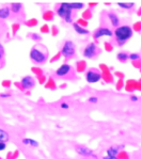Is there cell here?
<instances>
[{"mask_svg": "<svg viewBox=\"0 0 141 159\" xmlns=\"http://www.w3.org/2000/svg\"><path fill=\"white\" fill-rule=\"evenodd\" d=\"M133 28L128 25H121L113 31V38H115L118 46H124L127 41L133 38Z\"/></svg>", "mask_w": 141, "mask_h": 159, "instance_id": "6da1fadb", "label": "cell"}, {"mask_svg": "<svg viewBox=\"0 0 141 159\" xmlns=\"http://www.w3.org/2000/svg\"><path fill=\"white\" fill-rule=\"evenodd\" d=\"M29 56H30V59L32 60V62L35 63V64H44L48 58L47 51L42 46L41 47H39V46L32 47Z\"/></svg>", "mask_w": 141, "mask_h": 159, "instance_id": "7a4b0ae2", "label": "cell"}, {"mask_svg": "<svg viewBox=\"0 0 141 159\" xmlns=\"http://www.w3.org/2000/svg\"><path fill=\"white\" fill-rule=\"evenodd\" d=\"M57 14L61 17V18L64 19L65 23H67V24L73 23V18H72L73 10L70 8L69 2H61L59 8L57 10Z\"/></svg>", "mask_w": 141, "mask_h": 159, "instance_id": "3957f363", "label": "cell"}, {"mask_svg": "<svg viewBox=\"0 0 141 159\" xmlns=\"http://www.w3.org/2000/svg\"><path fill=\"white\" fill-rule=\"evenodd\" d=\"M61 53L63 57L66 59H70V58L75 57V55H76V45H75V43L70 40L65 41L62 45Z\"/></svg>", "mask_w": 141, "mask_h": 159, "instance_id": "277c9868", "label": "cell"}, {"mask_svg": "<svg viewBox=\"0 0 141 159\" xmlns=\"http://www.w3.org/2000/svg\"><path fill=\"white\" fill-rule=\"evenodd\" d=\"M98 47L95 43H89L88 45L84 47V51H82V56L86 59H93L98 55Z\"/></svg>", "mask_w": 141, "mask_h": 159, "instance_id": "5b68a950", "label": "cell"}, {"mask_svg": "<svg viewBox=\"0 0 141 159\" xmlns=\"http://www.w3.org/2000/svg\"><path fill=\"white\" fill-rule=\"evenodd\" d=\"M102 79V75L96 70H89L86 73V81L88 84H96Z\"/></svg>", "mask_w": 141, "mask_h": 159, "instance_id": "8992f818", "label": "cell"}, {"mask_svg": "<svg viewBox=\"0 0 141 159\" xmlns=\"http://www.w3.org/2000/svg\"><path fill=\"white\" fill-rule=\"evenodd\" d=\"M104 36H108V38H112L113 36V32L112 30H110L107 27H101V28L96 29L95 32L93 33V38L95 40H98L101 38H104Z\"/></svg>", "mask_w": 141, "mask_h": 159, "instance_id": "52a82bcc", "label": "cell"}, {"mask_svg": "<svg viewBox=\"0 0 141 159\" xmlns=\"http://www.w3.org/2000/svg\"><path fill=\"white\" fill-rule=\"evenodd\" d=\"M21 87L25 90H31L35 87V79L32 76H25L20 80Z\"/></svg>", "mask_w": 141, "mask_h": 159, "instance_id": "ba28073f", "label": "cell"}, {"mask_svg": "<svg viewBox=\"0 0 141 159\" xmlns=\"http://www.w3.org/2000/svg\"><path fill=\"white\" fill-rule=\"evenodd\" d=\"M70 72H72V67H70V65L64 63V64H62L59 68H57V70L55 72V74H56V76H58V77H66V76L70 75Z\"/></svg>", "mask_w": 141, "mask_h": 159, "instance_id": "9c48e42d", "label": "cell"}, {"mask_svg": "<svg viewBox=\"0 0 141 159\" xmlns=\"http://www.w3.org/2000/svg\"><path fill=\"white\" fill-rule=\"evenodd\" d=\"M76 152L80 156H82V157H91V156H93V154H94L91 148H87V146H84V145L76 146Z\"/></svg>", "mask_w": 141, "mask_h": 159, "instance_id": "30bf717a", "label": "cell"}, {"mask_svg": "<svg viewBox=\"0 0 141 159\" xmlns=\"http://www.w3.org/2000/svg\"><path fill=\"white\" fill-rule=\"evenodd\" d=\"M107 16H108V19L110 20L112 27L118 28V27L120 26V18H119V16L116 15V13H113V12H109V13L107 14Z\"/></svg>", "mask_w": 141, "mask_h": 159, "instance_id": "8fae6325", "label": "cell"}, {"mask_svg": "<svg viewBox=\"0 0 141 159\" xmlns=\"http://www.w3.org/2000/svg\"><path fill=\"white\" fill-rule=\"evenodd\" d=\"M119 151H120V146H111V148H109L108 150H107V155L109 158L111 159H118L116 158V155H118Z\"/></svg>", "mask_w": 141, "mask_h": 159, "instance_id": "7c38bea8", "label": "cell"}, {"mask_svg": "<svg viewBox=\"0 0 141 159\" xmlns=\"http://www.w3.org/2000/svg\"><path fill=\"white\" fill-rule=\"evenodd\" d=\"M73 28H74L75 32H77L79 35H87V34L90 33V31L88 30V29L79 26L78 24H76V23H73Z\"/></svg>", "mask_w": 141, "mask_h": 159, "instance_id": "4fadbf2b", "label": "cell"}, {"mask_svg": "<svg viewBox=\"0 0 141 159\" xmlns=\"http://www.w3.org/2000/svg\"><path fill=\"white\" fill-rule=\"evenodd\" d=\"M23 8H24V4L21 2H13L11 3L10 6V9H11V12H13L14 14H18L23 11Z\"/></svg>", "mask_w": 141, "mask_h": 159, "instance_id": "5bb4252c", "label": "cell"}, {"mask_svg": "<svg viewBox=\"0 0 141 159\" xmlns=\"http://www.w3.org/2000/svg\"><path fill=\"white\" fill-rule=\"evenodd\" d=\"M11 15V9L9 7L0 8V19H8Z\"/></svg>", "mask_w": 141, "mask_h": 159, "instance_id": "9a60e30c", "label": "cell"}, {"mask_svg": "<svg viewBox=\"0 0 141 159\" xmlns=\"http://www.w3.org/2000/svg\"><path fill=\"white\" fill-rule=\"evenodd\" d=\"M116 59H118L120 62L125 63L126 61L130 59V55H128L127 52H125V51H121V52H118V55H116Z\"/></svg>", "mask_w": 141, "mask_h": 159, "instance_id": "2e32d148", "label": "cell"}, {"mask_svg": "<svg viewBox=\"0 0 141 159\" xmlns=\"http://www.w3.org/2000/svg\"><path fill=\"white\" fill-rule=\"evenodd\" d=\"M9 140H10V134L3 128H0V142L7 143Z\"/></svg>", "mask_w": 141, "mask_h": 159, "instance_id": "e0dca14e", "label": "cell"}, {"mask_svg": "<svg viewBox=\"0 0 141 159\" xmlns=\"http://www.w3.org/2000/svg\"><path fill=\"white\" fill-rule=\"evenodd\" d=\"M70 3V8L73 10V11H79V10H82L84 8V4L82 2H69Z\"/></svg>", "mask_w": 141, "mask_h": 159, "instance_id": "ac0fdd59", "label": "cell"}, {"mask_svg": "<svg viewBox=\"0 0 141 159\" xmlns=\"http://www.w3.org/2000/svg\"><path fill=\"white\" fill-rule=\"evenodd\" d=\"M118 7L124 10H130L135 7V3L134 2H118Z\"/></svg>", "mask_w": 141, "mask_h": 159, "instance_id": "d6986e66", "label": "cell"}, {"mask_svg": "<svg viewBox=\"0 0 141 159\" xmlns=\"http://www.w3.org/2000/svg\"><path fill=\"white\" fill-rule=\"evenodd\" d=\"M4 55H6V51H4V47L1 43H0V61L3 60L4 58Z\"/></svg>", "mask_w": 141, "mask_h": 159, "instance_id": "ffe728a7", "label": "cell"}, {"mask_svg": "<svg viewBox=\"0 0 141 159\" xmlns=\"http://www.w3.org/2000/svg\"><path fill=\"white\" fill-rule=\"evenodd\" d=\"M29 145H31L32 148H38L39 142H38V141H35V140H33V139L29 138Z\"/></svg>", "mask_w": 141, "mask_h": 159, "instance_id": "44dd1931", "label": "cell"}, {"mask_svg": "<svg viewBox=\"0 0 141 159\" xmlns=\"http://www.w3.org/2000/svg\"><path fill=\"white\" fill-rule=\"evenodd\" d=\"M138 59H140L139 53H130V60L135 61V60H138Z\"/></svg>", "mask_w": 141, "mask_h": 159, "instance_id": "7402d4cb", "label": "cell"}, {"mask_svg": "<svg viewBox=\"0 0 141 159\" xmlns=\"http://www.w3.org/2000/svg\"><path fill=\"white\" fill-rule=\"evenodd\" d=\"M88 102H91V104H96V102H98V98H97L96 96H91V97H89Z\"/></svg>", "mask_w": 141, "mask_h": 159, "instance_id": "603a6c76", "label": "cell"}, {"mask_svg": "<svg viewBox=\"0 0 141 159\" xmlns=\"http://www.w3.org/2000/svg\"><path fill=\"white\" fill-rule=\"evenodd\" d=\"M60 108L61 109H69L70 105L67 104V102H61V104H60Z\"/></svg>", "mask_w": 141, "mask_h": 159, "instance_id": "cb8c5ba5", "label": "cell"}, {"mask_svg": "<svg viewBox=\"0 0 141 159\" xmlns=\"http://www.w3.org/2000/svg\"><path fill=\"white\" fill-rule=\"evenodd\" d=\"M6 148H7V143H4V142H0V152L4 151V150H6Z\"/></svg>", "mask_w": 141, "mask_h": 159, "instance_id": "d4e9b609", "label": "cell"}, {"mask_svg": "<svg viewBox=\"0 0 141 159\" xmlns=\"http://www.w3.org/2000/svg\"><path fill=\"white\" fill-rule=\"evenodd\" d=\"M11 95L9 94V93H1L0 94V97H2V98H6V97H10Z\"/></svg>", "mask_w": 141, "mask_h": 159, "instance_id": "484cf974", "label": "cell"}, {"mask_svg": "<svg viewBox=\"0 0 141 159\" xmlns=\"http://www.w3.org/2000/svg\"><path fill=\"white\" fill-rule=\"evenodd\" d=\"M21 142H23V144H25V145H29V138H24Z\"/></svg>", "mask_w": 141, "mask_h": 159, "instance_id": "4316f807", "label": "cell"}, {"mask_svg": "<svg viewBox=\"0 0 141 159\" xmlns=\"http://www.w3.org/2000/svg\"><path fill=\"white\" fill-rule=\"evenodd\" d=\"M138 96H136V95H132V96H130V101L132 102H137L138 101Z\"/></svg>", "mask_w": 141, "mask_h": 159, "instance_id": "83f0119b", "label": "cell"}]
</instances>
